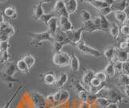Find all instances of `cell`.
I'll return each instance as SVG.
<instances>
[{"instance_id": "obj_1", "label": "cell", "mask_w": 129, "mask_h": 108, "mask_svg": "<svg viewBox=\"0 0 129 108\" xmlns=\"http://www.w3.org/2000/svg\"><path fill=\"white\" fill-rule=\"evenodd\" d=\"M27 35H29L31 39L30 41V45H33L35 47H38L40 45H41V42L45 41H50L51 43L53 42L52 35L48 32V31H43V32H39V33L28 32Z\"/></svg>"}, {"instance_id": "obj_2", "label": "cell", "mask_w": 129, "mask_h": 108, "mask_svg": "<svg viewBox=\"0 0 129 108\" xmlns=\"http://www.w3.org/2000/svg\"><path fill=\"white\" fill-rule=\"evenodd\" d=\"M76 48L78 49V50L80 53H82L85 55H87V56H90V57H93L100 58L103 56V53H101L99 50L87 45L86 44L82 41H80L77 44Z\"/></svg>"}, {"instance_id": "obj_3", "label": "cell", "mask_w": 129, "mask_h": 108, "mask_svg": "<svg viewBox=\"0 0 129 108\" xmlns=\"http://www.w3.org/2000/svg\"><path fill=\"white\" fill-rule=\"evenodd\" d=\"M29 98L32 102L33 108H50L45 99V96H44L39 92H30Z\"/></svg>"}, {"instance_id": "obj_4", "label": "cell", "mask_w": 129, "mask_h": 108, "mask_svg": "<svg viewBox=\"0 0 129 108\" xmlns=\"http://www.w3.org/2000/svg\"><path fill=\"white\" fill-rule=\"evenodd\" d=\"M70 55L67 53L60 51L59 53H54L52 57V62L55 65L58 67H66L70 65Z\"/></svg>"}, {"instance_id": "obj_5", "label": "cell", "mask_w": 129, "mask_h": 108, "mask_svg": "<svg viewBox=\"0 0 129 108\" xmlns=\"http://www.w3.org/2000/svg\"><path fill=\"white\" fill-rule=\"evenodd\" d=\"M83 28L82 27H80L78 29H72L70 31H68L66 32V35L68 38L69 41H70L71 45H76L80 41H82V35L83 33Z\"/></svg>"}, {"instance_id": "obj_6", "label": "cell", "mask_w": 129, "mask_h": 108, "mask_svg": "<svg viewBox=\"0 0 129 108\" xmlns=\"http://www.w3.org/2000/svg\"><path fill=\"white\" fill-rule=\"evenodd\" d=\"M107 99L110 101V102H114V103H117V104H119V102H124V101L125 102L127 101V97L122 95L119 92L114 90L112 89H109Z\"/></svg>"}, {"instance_id": "obj_7", "label": "cell", "mask_w": 129, "mask_h": 108, "mask_svg": "<svg viewBox=\"0 0 129 108\" xmlns=\"http://www.w3.org/2000/svg\"><path fill=\"white\" fill-rule=\"evenodd\" d=\"M58 27L60 31H64V32L74 29V26L70 21V17L66 16H60L58 18Z\"/></svg>"}, {"instance_id": "obj_8", "label": "cell", "mask_w": 129, "mask_h": 108, "mask_svg": "<svg viewBox=\"0 0 129 108\" xmlns=\"http://www.w3.org/2000/svg\"><path fill=\"white\" fill-rule=\"evenodd\" d=\"M15 34V27L9 23L4 21L0 23V35H5L7 37H11Z\"/></svg>"}, {"instance_id": "obj_9", "label": "cell", "mask_w": 129, "mask_h": 108, "mask_svg": "<svg viewBox=\"0 0 129 108\" xmlns=\"http://www.w3.org/2000/svg\"><path fill=\"white\" fill-rule=\"evenodd\" d=\"M53 11L56 13H57L60 16L70 17V15H69L66 11L64 0H56V2L55 3L54 7H53Z\"/></svg>"}, {"instance_id": "obj_10", "label": "cell", "mask_w": 129, "mask_h": 108, "mask_svg": "<svg viewBox=\"0 0 129 108\" xmlns=\"http://www.w3.org/2000/svg\"><path fill=\"white\" fill-rule=\"evenodd\" d=\"M128 1L127 0H115L111 8L112 12H119V11H125L127 8Z\"/></svg>"}, {"instance_id": "obj_11", "label": "cell", "mask_w": 129, "mask_h": 108, "mask_svg": "<svg viewBox=\"0 0 129 108\" xmlns=\"http://www.w3.org/2000/svg\"><path fill=\"white\" fill-rule=\"evenodd\" d=\"M114 61H118L120 62H127L128 61V51L127 50H122L117 48L115 51V60Z\"/></svg>"}, {"instance_id": "obj_12", "label": "cell", "mask_w": 129, "mask_h": 108, "mask_svg": "<svg viewBox=\"0 0 129 108\" xmlns=\"http://www.w3.org/2000/svg\"><path fill=\"white\" fill-rule=\"evenodd\" d=\"M64 6H66V11L69 15L75 14L78 10V2L77 0H66L64 1Z\"/></svg>"}, {"instance_id": "obj_13", "label": "cell", "mask_w": 129, "mask_h": 108, "mask_svg": "<svg viewBox=\"0 0 129 108\" xmlns=\"http://www.w3.org/2000/svg\"><path fill=\"white\" fill-rule=\"evenodd\" d=\"M47 27H48L47 31L52 35H52H53L56 31H57V30L59 29V27H58V17L56 16V17L52 18L49 20V22L48 23Z\"/></svg>"}, {"instance_id": "obj_14", "label": "cell", "mask_w": 129, "mask_h": 108, "mask_svg": "<svg viewBox=\"0 0 129 108\" xmlns=\"http://www.w3.org/2000/svg\"><path fill=\"white\" fill-rule=\"evenodd\" d=\"M52 40H53V42H57V43H63V42H66L69 45H71L70 41H69L66 32L60 31V29L57 30V31L52 35Z\"/></svg>"}, {"instance_id": "obj_15", "label": "cell", "mask_w": 129, "mask_h": 108, "mask_svg": "<svg viewBox=\"0 0 129 108\" xmlns=\"http://www.w3.org/2000/svg\"><path fill=\"white\" fill-rule=\"evenodd\" d=\"M94 71H93L91 69H86V72L84 73L82 76V84L83 86H90L91 80L94 78Z\"/></svg>"}, {"instance_id": "obj_16", "label": "cell", "mask_w": 129, "mask_h": 108, "mask_svg": "<svg viewBox=\"0 0 129 108\" xmlns=\"http://www.w3.org/2000/svg\"><path fill=\"white\" fill-rule=\"evenodd\" d=\"M117 48L115 46H110L107 48L106 49L103 51V55L104 56L106 59L109 62H113L115 60V51Z\"/></svg>"}, {"instance_id": "obj_17", "label": "cell", "mask_w": 129, "mask_h": 108, "mask_svg": "<svg viewBox=\"0 0 129 108\" xmlns=\"http://www.w3.org/2000/svg\"><path fill=\"white\" fill-rule=\"evenodd\" d=\"M56 79V74L53 73V72H52V71L47 72V73H45L43 76L44 82L48 86L55 85Z\"/></svg>"}, {"instance_id": "obj_18", "label": "cell", "mask_w": 129, "mask_h": 108, "mask_svg": "<svg viewBox=\"0 0 129 108\" xmlns=\"http://www.w3.org/2000/svg\"><path fill=\"white\" fill-rule=\"evenodd\" d=\"M83 28L84 31H86V32H90V33H93L94 31H97L98 29L95 26V24L94 23V21L93 19H90V20L86 21V22H82V26H81Z\"/></svg>"}, {"instance_id": "obj_19", "label": "cell", "mask_w": 129, "mask_h": 108, "mask_svg": "<svg viewBox=\"0 0 129 108\" xmlns=\"http://www.w3.org/2000/svg\"><path fill=\"white\" fill-rule=\"evenodd\" d=\"M33 19L35 20H39L41 15L44 13V11L43 8V3H40L33 6Z\"/></svg>"}, {"instance_id": "obj_20", "label": "cell", "mask_w": 129, "mask_h": 108, "mask_svg": "<svg viewBox=\"0 0 129 108\" xmlns=\"http://www.w3.org/2000/svg\"><path fill=\"white\" fill-rule=\"evenodd\" d=\"M17 68H16V65L13 62H7L5 64L3 69L2 70L3 73H5L7 75L10 76H14L15 74L17 72Z\"/></svg>"}, {"instance_id": "obj_21", "label": "cell", "mask_w": 129, "mask_h": 108, "mask_svg": "<svg viewBox=\"0 0 129 108\" xmlns=\"http://www.w3.org/2000/svg\"><path fill=\"white\" fill-rule=\"evenodd\" d=\"M67 82H68V74L66 73H64V72H62V73H60L58 75V77H56L55 86L60 89V88H62L66 85Z\"/></svg>"}, {"instance_id": "obj_22", "label": "cell", "mask_w": 129, "mask_h": 108, "mask_svg": "<svg viewBox=\"0 0 129 108\" xmlns=\"http://www.w3.org/2000/svg\"><path fill=\"white\" fill-rule=\"evenodd\" d=\"M3 14L5 15L7 18L11 19H16V18L18 16L17 10H16L15 7H12V6L6 7L3 11Z\"/></svg>"}, {"instance_id": "obj_23", "label": "cell", "mask_w": 129, "mask_h": 108, "mask_svg": "<svg viewBox=\"0 0 129 108\" xmlns=\"http://www.w3.org/2000/svg\"><path fill=\"white\" fill-rule=\"evenodd\" d=\"M69 65L70 66V69L73 72H78L80 68V62L79 59L75 54H72L70 56V61Z\"/></svg>"}, {"instance_id": "obj_24", "label": "cell", "mask_w": 129, "mask_h": 108, "mask_svg": "<svg viewBox=\"0 0 129 108\" xmlns=\"http://www.w3.org/2000/svg\"><path fill=\"white\" fill-rule=\"evenodd\" d=\"M109 32H110L111 37L113 40H117L119 35V27L115 23H110V27H109Z\"/></svg>"}, {"instance_id": "obj_25", "label": "cell", "mask_w": 129, "mask_h": 108, "mask_svg": "<svg viewBox=\"0 0 129 108\" xmlns=\"http://www.w3.org/2000/svg\"><path fill=\"white\" fill-rule=\"evenodd\" d=\"M99 15L100 19V25H99L100 31H104V32L109 31L110 22L108 21V19L106 18V16H103V15Z\"/></svg>"}, {"instance_id": "obj_26", "label": "cell", "mask_w": 129, "mask_h": 108, "mask_svg": "<svg viewBox=\"0 0 129 108\" xmlns=\"http://www.w3.org/2000/svg\"><path fill=\"white\" fill-rule=\"evenodd\" d=\"M0 79H2L3 82H5L7 83H9V84H13V83H16V82H20L19 79L15 78L14 76L7 75L5 73H3V71L0 72Z\"/></svg>"}, {"instance_id": "obj_27", "label": "cell", "mask_w": 129, "mask_h": 108, "mask_svg": "<svg viewBox=\"0 0 129 108\" xmlns=\"http://www.w3.org/2000/svg\"><path fill=\"white\" fill-rule=\"evenodd\" d=\"M70 86L73 88V90L75 91V93L78 94L79 92L85 90L84 87L82 86V82L77 79H71L70 81Z\"/></svg>"}, {"instance_id": "obj_28", "label": "cell", "mask_w": 129, "mask_h": 108, "mask_svg": "<svg viewBox=\"0 0 129 108\" xmlns=\"http://www.w3.org/2000/svg\"><path fill=\"white\" fill-rule=\"evenodd\" d=\"M23 88H24V86L23 85L19 86V87H18L17 89L15 90V93L13 94V96H12V97L9 100H8V101L5 103V105H4L2 108H10V106H11V105L12 104V102H13V101L15 99V98L19 94L20 92H21L23 90Z\"/></svg>"}, {"instance_id": "obj_29", "label": "cell", "mask_w": 129, "mask_h": 108, "mask_svg": "<svg viewBox=\"0 0 129 108\" xmlns=\"http://www.w3.org/2000/svg\"><path fill=\"white\" fill-rule=\"evenodd\" d=\"M70 93L67 90H60V97L57 103V106H60V105H63V104L66 103L69 101V99H70Z\"/></svg>"}, {"instance_id": "obj_30", "label": "cell", "mask_w": 129, "mask_h": 108, "mask_svg": "<svg viewBox=\"0 0 129 108\" xmlns=\"http://www.w3.org/2000/svg\"><path fill=\"white\" fill-rule=\"evenodd\" d=\"M22 60L27 64V65L28 66V68H29V69L32 68V66H33L35 65V63H36V59H35V57L31 54H29V53L23 55Z\"/></svg>"}, {"instance_id": "obj_31", "label": "cell", "mask_w": 129, "mask_h": 108, "mask_svg": "<svg viewBox=\"0 0 129 108\" xmlns=\"http://www.w3.org/2000/svg\"><path fill=\"white\" fill-rule=\"evenodd\" d=\"M115 19L119 23L124 24L127 21V14L125 11H119V12H114Z\"/></svg>"}, {"instance_id": "obj_32", "label": "cell", "mask_w": 129, "mask_h": 108, "mask_svg": "<svg viewBox=\"0 0 129 108\" xmlns=\"http://www.w3.org/2000/svg\"><path fill=\"white\" fill-rule=\"evenodd\" d=\"M104 73L106 74L107 76H108L109 78H113L115 75V70L114 65H113V62H109L106 67L104 68Z\"/></svg>"}, {"instance_id": "obj_33", "label": "cell", "mask_w": 129, "mask_h": 108, "mask_svg": "<svg viewBox=\"0 0 129 108\" xmlns=\"http://www.w3.org/2000/svg\"><path fill=\"white\" fill-rule=\"evenodd\" d=\"M15 65H16V68H17V69L19 70L20 72H22V73H24V74L29 73L30 69L28 68V66L27 65V64L24 62L22 59L16 62Z\"/></svg>"}, {"instance_id": "obj_34", "label": "cell", "mask_w": 129, "mask_h": 108, "mask_svg": "<svg viewBox=\"0 0 129 108\" xmlns=\"http://www.w3.org/2000/svg\"><path fill=\"white\" fill-rule=\"evenodd\" d=\"M89 3H90L92 7H94V8H96L97 10H100L103 8V7H108L103 0H91Z\"/></svg>"}, {"instance_id": "obj_35", "label": "cell", "mask_w": 129, "mask_h": 108, "mask_svg": "<svg viewBox=\"0 0 129 108\" xmlns=\"http://www.w3.org/2000/svg\"><path fill=\"white\" fill-rule=\"evenodd\" d=\"M53 17H56V15L53 13H44L42 15H41V17L39 19V21H40L41 23H44L46 26L48 24V23L49 22V20L52 19V18H53Z\"/></svg>"}, {"instance_id": "obj_36", "label": "cell", "mask_w": 129, "mask_h": 108, "mask_svg": "<svg viewBox=\"0 0 129 108\" xmlns=\"http://www.w3.org/2000/svg\"><path fill=\"white\" fill-rule=\"evenodd\" d=\"M66 45H69L66 42H63V43H57V42H52V50H53V53H59L62 50L63 47Z\"/></svg>"}, {"instance_id": "obj_37", "label": "cell", "mask_w": 129, "mask_h": 108, "mask_svg": "<svg viewBox=\"0 0 129 108\" xmlns=\"http://www.w3.org/2000/svg\"><path fill=\"white\" fill-rule=\"evenodd\" d=\"M95 103L99 107L105 108L109 103H110V101H109L107 98H97L96 101H95Z\"/></svg>"}, {"instance_id": "obj_38", "label": "cell", "mask_w": 129, "mask_h": 108, "mask_svg": "<svg viewBox=\"0 0 129 108\" xmlns=\"http://www.w3.org/2000/svg\"><path fill=\"white\" fill-rule=\"evenodd\" d=\"M119 83L120 86H126V85H129V78L128 75H125L121 74L120 76L119 77Z\"/></svg>"}, {"instance_id": "obj_39", "label": "cell", "mask_w": 129, "mask_h": 108, "mask_svg": "<svg viewBox=\"0 0 129 108\" xmlns=\"http://www.w3.org/2000/svg\"><path fill=\"white\" fill-rule=\"evenodd\" d=\"M80 15H81V18H82V22L88 21V20H90V19H92L91 15L89 13V11H87L86 10H82V11H81Z\"/></svg>"}, {"instance_id": "obj_40", "label": "cell", "mask_w": 129, "mask_h": 108, "mask_svg": "<svg viewBox=\"0 0 129 108\" xmlns=\"http://www.w3.org/2000/svg\"><path fill=\"white\" fill-rule=\"evenodd\" d=\"M107 77V76L106 75V74H105L103 71H99V72H96V73H94V78L98 79L99 81H100L101 82H106Z\"/></svg>"}, {"instance_id": "obj_41", "label": "cell", "mask_w": 129, "mask_h": 108, "mask_svg": "<svg viewBox=\"0 0 129 108\" xmlns=\"http://www.w3.org/2000/svg\"><path fill=\"white\" fill-rule=\"evenodd\" d=\"M10 43L9 41H0V53H3V52L8 51L10 48Z\"/></svg>"}, {"instance_id": "obj_42", "label": "cell", "mask_w": 129, "mask_h": 108, "mask_svg": "<svg viewBox=\"0 0 129 108\" xmlns=\"http://www.w3.org/2000/svg\"><path fill=\"white\" fill-rule=\"evenodd\" d=\"M119 33H121L125 37H128L129 35V27L127 23H124V24L119 28Z\"/></svg>"}, {"instance_id": "obj_43", "label": "cell", "mask_w": 129, "mask_h": 108, "mask_svg": "<svg viewBox=\"0 0 129 108\" xmlns=\"http://www.w3.org/2000/svg\"><path fill=\"white\" fill-rule=\"evenodd\" d=\"M10 59V54L8 53V51L7 52H3L1 53V57H0V63L2 64H6L8 62Z\"/></svg>"}, {"instance_id": "obj_44", "label": "cell", "mask_w": 129, "mask_h": 108, "mask_svg": "<svg viewBox=\"0 0 129 108\" xmlns=\"http://www.w3.org/2000/svg\"><path fill=\"white\" fill-rule=\"evenodd\" d=\"M123 62H120L118 61H113V65H114L115 70V72H118V73H122V69H123Z\"/></svg>"}, {"instance_id": "obj_45", "label": "cell", "mask_w": 129, "mask_h": 108, "mask_svg": "<svg viewBox=\"0 0 129 108\" xmlns=\"http://www.w3.org/2000/svg\"><path fill=\"white\" fill-rule=\"evenodd\" d=\"M98 11H99V15H103V16H106V15H109L110 13H111V12H112L111 7H103V8L100 9V10H98Z\"/></svg>"}, {"instance_id": "obj_46", "label": "cell", "mask_w": 129, "mask_h": 108, "mask_svg": "<svg viewBox=\"0 0 129 108\" xmlns=\"http://www.w3.org/2000/svg\"><path fill=\"white\" fill-rule=\"evenodd\" d=\"M90 93H88L86 90H83V91H81L78 94V96L79 99L81 100L82 102H86L87 98H88V95Z\"/></svg>"}, {"instance_id": "obj_47", "label": "cell", "mask_w": 129, "mask_h": 108, "mask_svg": "<svg viewBox=\"0 0 129 108\" xmlns=\"http://www.w3.org/2000/svg\"><path fill=\"white\" fill-rule=\"evenodd\" d=\"M119 49H122V50H127V49H128V39H127V37L125 41H123L119 43Z\"/></svg>"}, {"instance_id": "obj_48", "label": "cell", "mask_w": 129, "mask_h": 108, "mask_svg": "<svg viewBox=\"0 0 129 108\" xmlns=\"http://www.w3.org/2000/svg\"><path fill=\"white\" fill-rule=\"evenodd\" d=\"M101 84H102V82H101L100 81H99V80L97 79V78H94L91 80L90 86H92V87H99V86H101Z\"/></svg>"}, {"instance_id": "obj_49", "label": "cell", "mask_w": 129, "mask_h": 108, "mask_svg": "<svg viewBox=\"0 0 129 108\" xmlns=\"http://www.w3.org/2000/svg\"><path fill=\"white\" fill-rule=\"evenodd\" d=\"M128 69H129V63L128 61L127 62H124L123 65V69H122V73L123 74H125V75H128L129 73H128Z\"/></svg>"}, {"instance_id": "obj_50", "label": "cell", "mask_w": 129, "mask_h": 108, "mask_svg": "<svg viewBox=\"0 0 129 108\" xmlns=\"http://www.w3.org/2000/svg\"><path fill=\"white\" fill-rule=\"evenodd\" d=\"M123 87V94L125 95V97H128V90H129V86L126 85V86H121Z\"/></svg>"}, {"instance_id": "obj_51", "label": "cell", "mask_w": 129, "mask_h": 108, "mask_svg": "<svg viewBox=\"0 0 129 108\" xmlns=\"http://www.w3.org/2000/svg\"><path fill=\"white\" fill-rule=\"evenodd\" d=\"M78 108H91V106L87 102H82Z\"/></svg>"}, {"instance_id": "obj_52", "label": "cell", "mask_w": 129, "mask_h": 108, "mask_svg": "<svg viewBox=\"0 0 129 108\" xmlns=\"http://www.w3.org/2000/svg\"><path fill=\"white\" fill-rule=\"evenodd\" d=\"M105 108H119V104L114 103V102H110Z\"/></svg>"}, {"instance_id": "obj_53", "label": "cell", "mask_w": 129, "mask_h": 108, "mask_svg": "<svg viewBox=\"0 0 129 108\" xmlns=\"http://www.w3.org/2000/svg\"><path fill=\"white\" fill-rule=\"evenodd\" d=\"M103 1L106 3V4L108 6V7H111L113 4H114V3L115 2V0H103Z\"/></svg>"}, {"instance_id": "obj_54", "label": "cell", "mask_w": 129, "mask_h": 108, "mask_svg": "<svg viewBox=\"0 0 129 108\" xmlns=\"http://www.w3.org/2000/svg\"><path fill=\"white\" fill-rule=\"evenodd\" d=\"M4 21V18H3V13L0 11V23H3Z\"/></svg>"}, {"instance_id": "obj_55", "label": "cell", "mask_w": 129, "mask_h": 108, "mask_svg": "<svg viewBox=\"0 0 129 108\" xmlns=\"http://www.w3.org/2000/svg\"><path fill=\"white\" fill-rule=\"evenodd\" d=\"M40 3H50L52 2V0H39Z\"/></svg>"}, {"instance_id": "obj_56", "label": "cell", "mask_w": 129, "mask_h": 108, "mask_svg": "<svg viewBox=\"0 0 129 108\" xmlns=\"http://www.w3.org/2000/svg\"><path fill=\"white\" fill-rule=\"evenodd\" d=\"M7 1V0H0V2H2V3H5Z\"/></svg>"}, {"instance_id": "obj_57", "label": "cell", "mask_w": 129, "mask_h": 108, "mask_svg": "<svg viewBox=\"0 0 129 108\" xmlns=\"http://www.w3.org/2000/svg\"><path fill=\"white\" fill-rule=\"evenodd\" d=\"M64 1H66V0H64Z\"/></svg>"}]
</instances>
